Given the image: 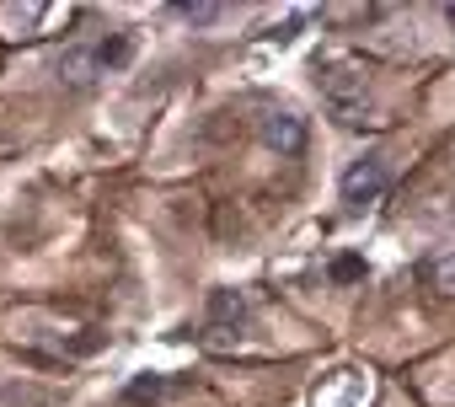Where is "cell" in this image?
I'll use <instances>...</instances> for the list:
<instances>
[{
	"label": "cell",
	"mask_w": 455,
	"mask_h": 407,
	"mask_svg": "<svg viewBox=\"0 0 455 407\" xmlns=\"http://www.w3.org/2000/svg\"><path fill=\"white\" fill-rule=\"evenodd\" d=\"M316 86H322V97H327V108H332V118H338L343 129L375 124V118H370V70H364V60H354V54H327V60L316 65Z\"/></svg>",
	"instance_id": "6da1fadb"
},
{
	"label": "cell",
	"mask_w": 455,
	"mask_h": 407,
	"mask_svg": "<svg viewBox=\"0 0 455 407\" xmlns=\"http://www.w3.org/2000/svg\"><path fill=\"white\" fill-rule=\"evenodd\" d=\"M124 60H129V38H113V44H92V49H65L54 70H60L65 86H92Z\"/></svg>",
	"instance_id": "7a4b0ae2"
},
{
	"label": "cell",
	"mask_w": 455,
	"mask_h": 407,
	"mask_svg": "<svg viewBox=\"0 0 455 407\" xmlns=\"http://www.w3.org/2000/svg\"><path fill=\"white\" fill-rule=\"evenodd\" d=\"M258 134H263V145L279 150V156H300V150H306V118L290 113V108H268V113L258 118Z\"/></svg>",
	"instance_id": "3957f363"
},
{
	"label": "cell",
	"mask_w": 455,
	"mask_h": 407,
	"mask_svg": "<svg viewBox=\"0 0 455 407\" xmlns=\"http://www.w3.org/2000/svg\"><path fill=\"white\" fill-rule=\"evenodd\" d=\"M386 193V161L380 156H364L343 172V204H354V210H364V204H375Z\"/></svg>",
	"instance_id": "277c9868"
},
{
	"label": "cell",
	"mask_w": 455,
	"mask_h": 407,
	"mask_svg": "<svg viewBox=\"0 0 455 407\" xmlns=\"http://www.w3.org/2000/svg\"><path fill=\"white\" fill-rule=\"evenodd\" d=\"M423 284L434 295H455V247H439L428 263H423Z\"/></svg>",
	"instance_id": "5b68a950"
},
{
	"label": "cell",
	"mask_w": 455,
	"mask_h": 407,
	"mask_svg": "<svg viewBox=\"0 0 455 407\" xmlns=\"http://www.w3.org/2000/svg\"><path fill=\"white\" fill-rule=\"evenodd\" d=\"M182 391H188V380H166V375H150V380H134L129 386L134 402H166V396H182Z\"/></svg>",
	"instance_id": "8992f818"
},
{
	"label": "cell",
	"mask_w": 455,
	"mask_h": 407,
	"mask_svg": "<svg viewBox=\"0 0 455 407\" xmlns=\"http://www.w3.org/2000/svg\"><path fill=\"white\" fill-rule=\"evenodd\" d=\"M188 22H214V17H225V6H177Z\"/></svg>",
	"instance_id": "52a82bcc"
}]
</instances>
